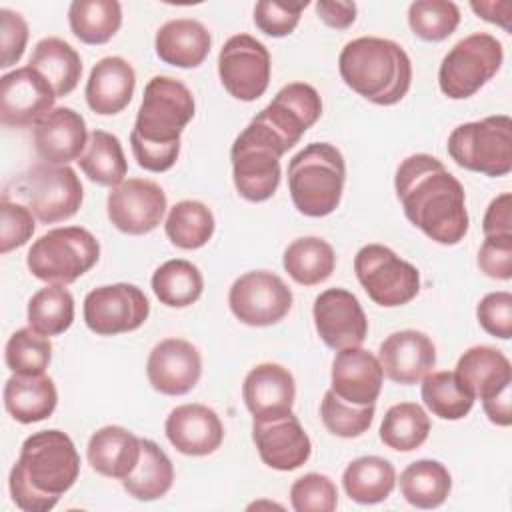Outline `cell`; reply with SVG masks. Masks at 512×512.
<instances>
[{
  "mask_svg": "<svg viewBox=\"0 0 512 512\" xmlns=\"http://www.w3.org/2000/svg\"><path fill=\"white\" fill-rule=\"evenodd\" d=\"M404 216L430 240L454 246L468 232L466 194L446 166L430 154L404 158L394 176Z\"/></svg>",
  "mask_w": 512,
  "mask_h": 512,
  "instance_id": "cell-1",
  "label": "cell"
},
{
  "mask_svg": "<svg viewBox=\"0 0 512 512\" xmlns=\"http://www.w3.org/2000/svg\"><path fill=\"white\" fill-rule=\"evenodd\" d=\"M190 88L172 76L148 80L130 132L132 154L148 172L170 170L180 154V134L194 118Z\"/></svg>",
  "mask_w": 512,
  "mask_h": 512,
  "instance_id": "cell-2",
  "label": "cell"
},
{
  "mask_svg": "<svg viewBox=\"0 0 512 512\" xmlns=\"http://www.w3.org/2000/svg\"><path fill=\"white\" fill-rule=\"evenodd\" d=\"M80 474V456L72 438L60 430H42L22 442L10 470L14 504L24 512H48Z\"/></svg>",
  "mask_w": 512,
  "mask_h": 512,
  "instance_id": "cell-3",
  "label": "cell"
},
{
  "mask_svg": "<svg viewBox=\"0 0 512 512\" xmlns=\"http://www.w3.org/2000/svg\"><path fill=\"white\" fill-rule=\"evenodd\" d=\"M338 70L348 88L378 106L400 102L412 82V64L404 48L378 36L350 40L338 56Z\"/></svg>",
  "mask_w": 512,
  "mask_h": 512,
  "instance_id": "cell-4",
  "label": "cell"
},
{
  "mask_svg": "<svg viewBox=\"0 0 512 512\" xmlns=\"http://www.w3.org/2000/svg\"><path fill=\"white\" fill-rule=\"evenodd\" d=\"M346 164L328 142H312L288 162V190L296 210L310 218L332 214L342 198Z\"/></svg>",
  "mask_w": 512,
  "mask_h": 512,
  "instance_id": "cell-5",
  "label": "cell"
},
{
  "mask_svg": "<svg viewBox=\"0 0 512 512\" xmlns=\"http://www.w3.org/2000/svg\"><path fill=\"white\" fill-rule=\"evenodd\" d=\"M288 152L282 138L258 116L236 136L230 160L238 194L248 202H264L280 184V158Z\"/></svg>",
  "mask_w": 512,
  "mask_h": 512,
  "instance_id": "cell-6",
  "label": "cell"
},
{
  "mask_svg": "<svg viewBox=\"0 0 512 512\" xmlns=\"http://www.w3.org/2000/svg\"><path fill=\"white\" fill-rule=\"evenodd\" d=\"M100 258V244L82 226L54 228L42 234L26 254L34 278L48 284H72Z\"/></svg>",
  "mask_w": 512,
  "mask_h": 512,
  "instance_id": "cell-7",
  "label": "cell"
},
{
  "mask_svg": "<svg viewBox=\"0 0 512 512\" xmlns=\"http://www.w3.org/2000/svg\"><path fill=\"white\" fill-rule=\"evenodd\" d=\"M450 158L470 172L492 178L512 170V120L506 114L460 124L448 136Z\"/></svg>",
  "mask_w": 512,
  "mask_h": 512,
  "instance_id": "cell-8",
  "label": "cell"
},
{
  "mask_svg": "<svg viewBox=\"0 0 512 512\" xmlns=\"http://www.w3.org/2000/svg\"><path fill=\"white\" fill-rule=\"evenodd\" d=\"M454 372L474 400H482L484 412L492 424L510 426L512 366L502 350L486 344L472 346L458 358Z\"/></svg>",
  "mask_w": 512,
  "mask_h": 512,
  "instance_id": "cell-9",
  "label": "cell"
},
{
  "mask_svg": "<svg viewBox=\"0 0 512 512\" xmlns=\"http://www.w3.org/2000/svg\"><path fill=\"white\" fill-rule=\"evenodd\" d=\"M502 60L500 40L486 32H474L456 42L442 58L438 86L452 100L470 98L496 76Z\"/></svg>",
  "mask_w": 512,
  "mask_h": 512,
  "instance_id": "cell-10",
  "label": "cell"
},
{
  "mask_svg": "<svg viewBox=\"0 0 512 512\" xmlns=\"http://www.w3.org/2000/svg\"><path fill=\"white\" fill-rule=\"evenodd\" d=\"M14 194L42 224L72 218L82 204V182L70 166L36 164L14 180Z\"/></svg>",
  "mask_w": 512,
  "mask_h": 512,
  "instance_id": "cell-11",
  "label": "cell"
},
{
  "mask_svg": "<svg viewBox=\"0 0 512 512\" xmlns=\"http://www.w3.org/2000/svg\"><path fill=\"white\" fill-rule=\"evenodd\" d=\"M354 272L368 298L384 308L404 306L420 292V272L384 244H366L354 256Z\"/></svg>",
  "mask_w": 512,
  "mask_h": 512,
  "instance_id": "cell-12",
  "label": "cell"
},
{
  "mask_svg": "<svg viewBox=\"0 0 512 512\" xmlns=\"http://www.w3.org/2000/svg\"><path fill=\"white\" fill-rule=\"evenodd\" d=\"M218 76L236 100H258L270 84L268 48L250 34L230 36L218 54Z\"/></svg>",
  "mask_w": 512,
  "mask_h": 512,
  "instance_id": "cell-13",
  "label": "cell"
},
{
  "mask_svg": "<svg viewBox=\"0 0 512 512\" xmlns=\"http://www.w3.org/2000/svg\"><path fill=\"white\" fill-rule=\"evenodd\" d=\"M228 306L246 326H272L290 312L292 292L278 274L252 270L234 280Z\"/></svg>",
  "mask_w": 512,
  "mask_h": 512,
  "instance_id": "cell-14",
  "label": "cell"
},
{
  "mask_svg": "<svg viewBox=\"0 0 512 512\" xmlns=\"http://www.w3.org/2000/svg\"><path fill=\"white\" fill-rule=\"evenodd\" d=\"M150 314L146 294L126 282L94 288L84 298V322L98 336H116L140 328Z\"/></svg>",
  "mask_w": 512,
  "mask_h": 512,
  "instance_id": "cell-15",
  "label": "cell"
},
{
  "mask_svg": "<svg viewBox=\"0 0 512 512\" xmlns=\"http://www.w3.org/2000/svg\"><path fill=\"white\" fill-rule=\"evenodd\" d=\"M106 212L120 232L132 236L148 234L164 218L166 194L152 180L128 178L110 190Z\"/></svg>",
  "mask_w": 512,
  "mask_h": 512,
  "instance_id": "cell-16",
  "label": "cell"
},
{
  "mask_svg": "<svg viewBox=\"0 0 512 512\" xmlns=\"http://www.w3.org/2000/svg\"><path fill=\"white\" fill-rule=\"evenodd\" d=\"M56 94L34 68H16L0 78V120L10 128L34 126L54 110Z\"/></svg>",
  "mask_w": 512,
  "mask_h": 512,
  "instance_id": "cell-17",
  "label": "cell"
},
{
  "mask_svg": "<svg viewBox=\"0 0 512 512\" xmlns=\"http://www.w3.org/2000/svg\"><path fill=\"white\" fill-rule=\"evenodd\" d=\"M314 326L332 350L360 346L368 334V320L358 298L344 288H328L316 296Z\"/></svg>",
  "mask_w": 512,
  "mask_h": 512,
  "instance_id": "cell-18",
  "label": "cell"
},
{
  "mask_svg": "<svg viewBox=\"0 0 512 512\" xmlns=\"http://www.w3.org/2000/svg\"><path fill=\"white\" fill-rule=\"evenodd\" d=\"M202 358L198 348L182 338H166L158 342L146 362L150 386L166 396L188 394L200 380Z\"/></svg>",
  "mask_w": 512,
  "mask_h": 512,
  "instance_id": "cell-19",
  "label": "cell"
},
{
  "mask_svg": "<svg viewBox=\"0 0 512 512\" xmlns=\"http://www.w3.org/2000/svg\"><path fill=\"white\" fill-rule=\"evenodd\" d=\"M322 114V100L314 86L290 82L276 92L272 102L256 116L262 118L286 144L294 148L302 134L316 124Z\"/></svg>",
  "mask_w": 512,
  "mask_h": 512,
  "instance_id": "cell-20",
  "label": "cell"
},
{
  "mask_svg": "<svg viewBox=\"0 0 512 512\" xmlns=\"http://www.w3.org/2000/svg\"><path fill=\"white\" fill-rule=\"evenodd\" d=\"M252 440L262 462L282 472L300 468L312 454L310 438L292 412L272 420H254Z\"/></svg>",
  "mask_w": 512,
  "mask_h": 512,
  "instance_id": "cell-21",
  "label": "cell"
},
{
  "mask_svg": "<svg viewBox=\"0 0 512 512\" xmlns=\"http://www.w3.org/2000/svg\"><path fill=\"white\" fill-rule=\"evenodd\" d=\"M32 136L36 154L46 164L54 166H68L72 160L78 162L90 138L80 112L66 106L54 108L42 120H38Z\"/></svg>",
  "mask_w": 512,
  "mask_h": 512,
  "instance_id": "cell-22",
  "label": "cell"
},
{
  "mask_svg": "<svg viewBox=\"0 0 512 512\" xmlns=\"http://www.w3.org/2000/svg\"><path fill=\"white\" fill-rule=\"evenodd\" d=\"M242 398L254 420H272L290 414L296 398L294 376L282 364L262 362L246 374Z\"/></svg>",
  "mask_w": 512,
  "mask_h": 512,
  "instance_id": "cell-23",
  "label": "cell"
},
{
  "mask_svg": "<svg viewBox=\"0 0 512 512\" xmlns=\"http://www.w3.org/2000/svg\"><path fill=\"white\" fill-rule=\"evenodd\" d=\"M378 362L392 382L410 386L434 368L436 346L420 330H400L380 344Z\"/></svg>",
  "mask_w": 512,
  "mask_h": 512,
  "instance_id": "cell-24",
  "label": "cell"
},
{
  "mask_svg": "<svg viewBox=\"0 0 512 512\" xmlns=\"http://www.w3.org/2000/svg\"><path fill=\"white\" fill-rule=\"evenodd\" d=\"M384 372L378 358L360 348H342L332 360V392L358 406L376 404L382 390Z\"/></svg>",
  "mask_w": 512,
  "mask_h": 512,
  "instance_id": "cell-25",
  "label": "cell"
},
{
  "mask_svg": "<svg viewBox=\"0 0 512 512\" xmlns=\"http://www.w3.org/2000/svg\"><path fill=\"white\" fill-rule=\"evenodd\" d=\"M164 432L170 444L186 456H208L224 440L220 416L204 404L176 406L166 418Z\"/></svg>",
  "mask_w": 512,
  "mask_h": 512,
  "instance_id": "cell-26",
  "label": "cell"
},
{
  "mask_svg": "<svg viewBox=\"0 0 512 512\" xmlns=\"http://www.w3.org/2000/svg\"><path fill=\"white\" fill-rule=\"evenodd\" d=\"M136 88V72L122 56H106L94 64L86 82V102L92 112L112 116L122 112Z\"/></svg>",
  "mask_w": 512,
  "mask_h": 512,
  "instance_id": "cell-27",
  "label": "cell"
},
{
  "mask_svg": "<svg viewBox=\"0 0 512 512\" xmlns=\"http://www.w3.org/2000/svg\"><path fill=\"white\" fill-rule=\"evenodd\" d=\"M212 46V36L208 28L192 18H176L162 24L154 38L156 56L176 68H196L200 66Z\"/></svg>",
  "mask_w": 512,
  "mask_h": 512,
  "instance_id": "cell-28",
  "label": "cell"
},
{
  "mask_svg": "<svg viewBox=\"0 0 512 512\" xmlns=\"http://www.w3.org/2000/svg\"><path fill=\"white\" fill-rule=\"evenodd\" d=\"M86 456L92 470L122 480L140 460V438L122 426H104L90 436Z\"/></svg>",
  "mask_w": 512,
  "mask_h": 512,
  "instance_id": "cell-29",
  "label": "cell"
},
{
  "mask_svg": "<svg viewBox=\"0 0 512 512\" xmlns=\"http://www.w3.org/2000/svg\"><path fill=\"white\" fill-rule=\"evenodd\" d=\"M58 404L56 384L50 376L14 374L4 384V408L20 424L40 422L52 416Z\"/></svg>",
  "mask_w": 512,
  "mask_h": 512,
  "instance_id": "cell-30",
  "label": "cell"
},
{
  "mask_svg": "<svg viewBox=\"0 0 512 512\" xmlns=\"http://www.w3.org/2000/svg\"><path fill=\"white\" fill-rule=\"evenodd\" d=\"M30 68L38 70L52 86L56 98L68 96L80 82L82 60L80 54L62 38H42L30 56Z\"/></svg>",
  "mask_w": 512,
  "mask_h": 512,
  "instance_id": "cell-31",
  "label": "cell"
},
{
  "mask_svg": "<svg viewBox=\"0 0 512 512\" xmlns=\"http://www.w3.org/2000/svg\"><path fill=\"white\" fill-rule=\"evenodd\" d=\"M174 482V466L166 452L148 438H140V460L136 468L122 478L124 490L142 502L162 498Z\"/></svg>",
  "mask_w": 512,
  "mask_h": 512,
  "instance_id": "cell-32",
  "label": "cell"
},
{
  "mask_svg": "<svg viewBox=\"0 0 512 512\" xmlns=\"http://www.w3.org/2000/svg\"><path fill=\"white\" fill-rule=\"evenodd\" d=\"M342 486L350 500L358 504H378L392 494L396 470L386 458L360 456L346 466Z\"/></svg>",
  "mask_w": 512,
  "mask_h": 512,
  "instance_id": "cell-33",
  "label": "cell"
},
{
  "mask_svg": "<svg viewBox=\"0 0 512 512\" xmlns=\"http://www.w3.org/2000/svg\"><path fill=\"white\" fill-rule=\"evenodd\" d=\"M452 490V476L438 460H416L400 474V494L416 508L430 510L446 502Z\"/></svg>",
  "mask_w": 512,
  "mask_h": 512,
  "instance_id": "cell-34",
  "label": "cell"
},
{
  "mask_svg": "<svg viewBox=\"0 0 512 512\" xmlns=\"http://www.w3.org/2000/svg\"><path fill=\"white\" fill-rule=\"evenodd\" d=\"M68 24L80 42L106 44L122 26V6L116 0H74L68 8Z\"/></svg>",
  "mask_w": 512,
  "mask_h": 512,
  "instance_id": "cell-35",
  "label": "cell"
},
{
  "mask_svg": "<svg viewBox=\"0 0 512 512\" xmlns=\"http://www.w3.org/2000/svg\"><path fill=\"white\" fill-rule=\"evenodd\" d=\"M288 276L302 286H316L328 280L336 266V254L332 246L318 236L296 238L282 258Z\"/></svg>",
  "mask_w": 512,
  "mask_h": 512,
  "instance_id": "cell-36",
  "label": "cell"
},
{
  "mask_svg": "<svg viewBox=\"0 0 512 512\" xmlns=\"http://www.w3.org/2000/svg\"><path fill=\"white\" fill-rule=\"evenodd\" d=\"M78 164L92 182L110 188L122 184L128 172V162L120 140L106 130H94L90 134Z\"/></svg>",
  "mask_w": 512,
  "mask_h": 512,
  "instance_id": "cell-37",
  "label": "cell"
},
{
  "mask_svg": "<svg viewBox=\"0 0 512 512\" xmlns=\"http://www.w3.org/2000/svg\"><path fill=\"white\" fill-rule=\"evenodd\" d=\"M152 290L160 304L170 308H186L202 296L204 278L196 264L174 258L156 268L152 274Z\"/></svg>",
  "mask_w": 512,
  "mask_h": 512,
  "instance_id": "cell-38",
  "label": "cell"
},
{
  "mask_svg": "<svg viewBox=\"0 0 512 512\" xmlns=\"http://www.w3.org/2000/svg\"><path fill=\"white\" fill-rule=\"evenodd\" d=\"M430 434V418L416 402H400L386 410L380 424V440L398 452L420 448Z\"/></svg>",
  "mask_w": 512,
  "mask_h": 512,
  "instance_id": "cell-39",
  "label": "cell"
},
{
  "mask_svg": "<svg viewBox=\"0 0 512 512\" xmlns=\"http://www.w3.org/2000/svg\"><path fill=\"white\" fill-rule=\"evenodd\" d=\"M214 214L200 200L176 202L166 218L168 240L182 250H196L208 244L214 234Z\"/></svg>",
  "mask_w": 512,
  "mask_h": 512,
  "instance_id": "cell-40",
  "label": "cell"
},
{
  "mask_svg": "<svg viewBox=\"0 0 512 512\" xmlns=\"http://www.w3.org/2000/svg\"><path fill=\"white\" fill-rule=\"evenodd\" d=\"M420 394L426 408L442 420H460L474 406V396L464 388L456 372L448 370L428 372L422 378Z\"/></svg>",
  "mask_w": 512,
  "mask_h": 512,
  "instance_id": "cell-41",
  "label": "cell"
},
{
  "mask_svg": "<svg viewBox=\"0 0 512 512\" xmlns=\"http://www.w3.org/2000/svg\"><path fill=\"white\" fill-rule=\"evenodd\" d=\"M74 322V298L62 284H48L28 300V326L44 336H58Z\"/></svg>",
  "mask_w": 512,
  "mask_h": 512,
  "instance_id": "cell-42",
  "label": "cell"
},
{
  "mask_svg": "<svg viewBox=\"0 0 512 512\" xmlns=\"http://www.w3.org/2000/svg\"><path fill=\"white\" fill-rule=\"evenodd\" d=\"M4 360L14 374L42 376L52 360V342L30 326L20 328L8 338Z\"/></svg>",
  "mask_w": 512,
  "mask_h": 512,
  "instance_id": "cell-43",
  "label": "cell"
},
{
  "mask_svg": "<svg viewBox=\"0 0 512 512\" xmlns=\"http://www.w3.org/2000/svg\"><path fill=\"white\" fill-rule=\"evenodd\" d=\"M410 30L426 42L446 40L460 24V10L448 0H416L408 6Z\"/></svg>",
  "mask_w": 512,
  "mask_h": 512,
  "instance_id": "cell-44",
  "label": "cell"
},
{
  "mask_svg": "<svg viewBox=\"0 0 512 512\" xmlns=\"http://www.w3.org/2000/svg\"><path fill=\"white\" fill-rule=\"evenodd\" d=\"M374 410V404H350L332 390H328L320 402V418L326 430L340 438L362 436L374 420Z\"/></svg>",
  "mask_w": 512,
  "mask_h": 512,
  "instance_id": "cell-45",
  "label": "cell"
},
{
  "mask_svg": "<svg viewBox=\"0 0 512 512\" xmlns=\"http://www.w3.org/2000/svg\"><path fill=\"white\" fill-rule=\"evenodd\" d=\"M290 504L296 512H332L338 506V490L326 474L308 472L290 486Z\"/></svg>",
  "mask_w": 512,
  "mask_h": 512,
  "instance_id": "cell-46",
  "label": "cell"
},
{
  "mask_svg": "<svg viewBox=\"0 0 512 512\" xmlns=\"http://www.w3.org/2000/svg\"><path fill=\"white\" fill-rule=\"evenodd\" d=\"M308 2H278V0H260L254 6V24L260 32L272 38H282L294 32L300 22L302 10Z\"/></svg>",
  "mask_w": 512,
  "mask_h": 512,
  "instance_id": "cell-47",
  "label": "cell"
},
{
  "mask_svg": "<svg viewBox=\"0 0 512 512\" xmlns=\"http://www.w3.org/2000/svg\"><path fill=\"white\" fill-rule=\"evenodd\" d=\"M34 214L28 206L2 196L0 202V252L8 254L24 246L34 234Z\"/></svg>",
  "mask_w": 512,
  "mask_h": 512,
  "instance_id": "cell-48",
  "label": "cell"
},
{
  "mask_svg": "<svg viewBox=\"0 0 512 512\" xmlns=\"http://www.w3.org/2000/svg\"><path fill=\"white\" fill-rule=\"evenodd\" d=\"M476 318L490 336L508 340L512 336V294L504 290L486 294L476 306Z\"/></svg>",
  "mask_w": 512,
  "mask_h": 512,
  "instance_id": "cell-49",
  "label": "cell"
},
{
  "mask_svg": "<svg viewBox=\"0 0 512 512\" xmlns=\"http://www.w3.org/2000/svg\"><path fill=\"white\" fill-rule=\"evenodd\" d=\"M478 268L494 280L512 278V234H490L478 250Z\"/></svg>",
  "mask_w": 512,
  "mask_h": 512,
  "instance_id": "cell-50",
  "label": "cell"
},
{
  "mask_svg": "<svg viewBox=\"0 0 512 512\" xmlns=\"http://www.w3.org/2000/svg\"><path fill=\"white\" fill-rule=\"evenodd\" d=\"M26 42H28L26 20L18 12L2 8L0 10V48H2L0 68L14 66L22 58Z\"/></svg>",
  "mask_w": 512,
  "mask_h": 512,
  "instance_id": "cell-51",
  "label": "cell"
},
{
  "mask_svg": "<svg viewBox=\"0 0 512 512\" xmlns=\"http://www.w3.org/2000/svg\"><path fill=\"white\" fill-rule=\"evenodd\" d=\"M482 230L486 236L490 234H512V194L504 192L496 196L484 214Z\"/></svg>",
  "mask_w": 512,
  "mask_h": 512,
  "instance_id": "cell-52",
  "label": "cell"
},
{
  "mask_svg": "<svg viewBox=\"0 0 512 512\" xmlns=\"http://www.w3.org/2000/svg\"><path fill=\"white\" fill-rule=\"evenodd\" d=\"M318 18L336 30H344L356 20V4L344 0H320L316 2Z\"/></svg>",
  "mask_w": 512,
  "mask_h": 512,
  "instance_id": "cell-53",
  "label": "cell"
},
{
  "mask_svg": "<svg viewBox=\"0 0 512 512\" xmlns=\"http://www.w3.org/2000/svg\"><path fill=\"white\" fill-rule=\"evenodd\" d=\"M470 6L482 20L498 24L510 32V2H472Z\"/></svg>",
  "mask_w": 512,
  "mask_h": 512,
  "instance_id": "cell-54",
  "label": "cell"
}]
</instances>
